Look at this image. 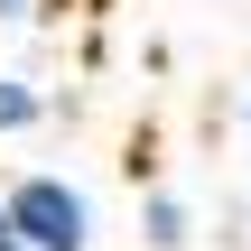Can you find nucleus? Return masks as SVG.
<instances>
[{
	"mask_svg": "<svg viewBox=\"0 0 251 251\" xmlns=\"http://www.w3.org/2000/svg\"><path fill=\"white\" fill-rule=\"evenodd\" d=\"M0 205H9V224L28 233V251H93V196L75 186V177H9L0 186Z\"/></svg>",
	"mask_w": 251,
	"mask_h": 251,
	"instance_id": "nucleus-1",
	"label": "nucleus"
},
{
	"mask_svg": "<svg viewBox=\"0 0 251 251\" xmlns=\"http://www.w3.org/2000/svg\"><path fill=\"white\" fill-rule=\"evenodd\" d=\"M140 242H149V251H186V242H196V214H186V196L149 186V196H140Z\"/></svg>",
	"mask_w": 251,
	"mask_h": 251,
	"instance_id": "nucleus-2",
	"label": "nucleus"
},
{
	"mask_svg": "<svg viewBox=\"0 0 251 251\" xmlns=\"http://www.w3.org/2000/svg\"><path fill=\"white\" fill-rule=\"evenodd\" d=\"M47 121V93L28 84V75H0V140H19V130H37Z\"/></svg>",
	"mask_w": 251,
	"mask_h": 251,
	"instance_id": "nucleus-3",
	"label": "nucleus"
},
{
	"mask_svg": "<svg viewBox=\"0 0 251 251\" xmlns=\"http://www.w3.org/2000/svg\"><path fill=\"white\" fill-rule=\"evenodd\" d=\"M0 251H28V233L9 224V205H0Z\"/></svg>",
	"mask_w": 251,
	"mask_h": 251,
	"instance_id": "nucleus-4",
	"label": "nucleus"
},
{
	"mask_svg": "<svg viewBox=\"0 0 251 251\" xmlns=\"http://www.w3.org/2000/svg\"><path fill=\"white\" fill-rule=\"evenodd\" d=\"M0 19H37V0H0Z\"/></svg>",
	"mask_w": 251,
	"mask_h": 251,
	"instance_id": "nucleus-5",
	"label": "nucleus"
},
{
	"mask_svg": "<svg viewBox=\"0 0 251 251\" xmlns=\"http://www.w3.org/2000/svg\"><path fill=\"white\" fill-rule=\"evenodd\" d=\"M242 130H251V84H242Z\"/></svg>",
	"mask_w": 251,
	"mask_h": 251,
	"instance_id": "nucleus-6",
	"label": "nucleus"
}]
</instances>
